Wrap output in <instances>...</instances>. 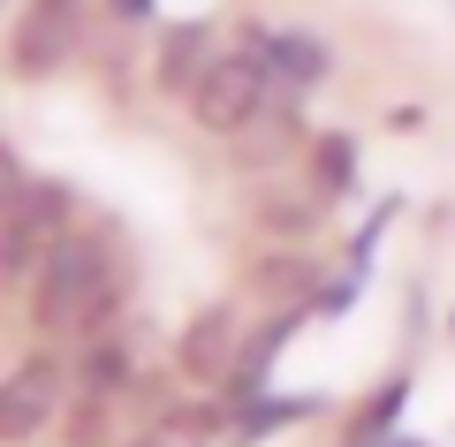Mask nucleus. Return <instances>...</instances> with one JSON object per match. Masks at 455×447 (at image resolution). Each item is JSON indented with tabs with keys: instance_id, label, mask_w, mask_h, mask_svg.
<instances>
[{
	"instance_id": "1",
	"label": "nucleus",
	"mask_w": 455,
	"mask_h": 447,
	"mask_svg": "<svg viewBox=\"0 0 455 447\" xmlns=\"http://www.w3.org/2000/svg\"><path fill=\"white\" fill-rule=\"evenodd\" d=\"M122 288H130V273L114 266V251L99 235H53L31 281V319L38 334H99L122 304Z\"/></svg>"
},
{
	"instance_id": "2",
	"label": "nucleus",
	"mask_w": 455,
	"mask_h": 447,
	"mask_svg": "<svg viewBox=\"0 0 455 447\" xmlns=\"http://www.w3.org/2000/svg\"><path fill=\"white\" fill-rule=\"evenodd\" d=\"M266 99H274L266 61H259V53H243V46H220V53H212V68L197 76V92L182 99V114H190L205 137H235Z\"/></svg>"
},
{
	"instance_id": "3",
	"label": "nucleus",
	"mask_w": 455,
	"mask_h": 447,
	"mask_svg": "<svg viewBox=\"0 0 455 447\" xmlns=\"http://www.w3.org/2000/svg\"><path fill=\"white\" fill-rule=\"evenodd\" d=\"M235 46L259 53L266 76H274V92H296V99H311L326 76H334V38L311 31V23H243Z\"/></svg>"
},
{
	"instance_id": "4",
	"label": "nucleus",
	"mask_w": 455,
	"mask_h": 447,
	"mask_svg": "<svg viewBox=\"0 0 455 447\" xmlns=\"http://www.w3.org/2000/svg\"><path fill=\"white\" fill-rule=\"evenodd\" d=\"M311 137H319V129L304 122V99L274 92L235 137H228V167H235V175H281V167H304V144Z\"/></svg>"
},
{
	"instance_id": "5",
	"label": "nucleus",
	"mask_w": 455,
	"mask_h": 447,
	"mask_svg": "<svg viewBox=\"0 0 455 447\" xmlns=\"http://www.w3.org/2000/svg\"><path fill=\"white\" fill-rule=\"evenodd\" d=\"M84 53V0H23V23L8 38V68L31 84L61 76L68 61Z\"/></svg>"
},
{
	"instance_id": "6",
	"label": "nucleus",
	"mask_w": 455,
	"mask_h": 447,
	"mask_svg": "<svg viewBox=\"0 0 455 447\" xmlns=\"http://www.w3.org/2000/svg\"><path fill=\"white\" fill-rule=\"evenodd\" d=\"M243 334H251V326L235 319V304L190 311V326H182V341H175V371L190 387H212V395H220L228 371H235V356H243Z\"/></svg>"
},
{
	"instance_id": "7",
	"label": "nucleus",
	"mask_w": 455,
	"mask_h": 447,
	"mask_svg": "<svg viewBox=\"0 0 455 447\" xmlns=\"http://www.w3.org/2000/svg\"><path fill=\"white\" fill-rule=\"evenodd\" d=\"M61 387H68V371L53 356H23L0 379V440H38L53 425V410H61Z\"/></svg>"
},
{
	"instance_id": "8",
	"label": "nucleus",
	"mask_w": 455,
	"mask_h": 447,
	"mask_svg": "<svg viewBox=\"0 0 455 447\" xmlns=\"http://www.w3.org/2000/svg\"><path fill=\"white\" fill-rule=\"evenodd\" d=\"M304 190L326 197L334 212L364 190V144H357V129H319V137L304 144Z\"/></svg>"
},
{
	"instance_id": "9",
	"label": "nucleus",
	"mask_w": 455,
	"mask_h": 447,
	"mask_svg": "<svg viewBox=\"0 0 455 447\" xmlns=\"http://www.w3.org/2000/svg\"><path fill=\"white\" fill-rule=\"evenodd\" d=\"M410 395H418V364H395V371H379L372 387H364L349 410H341V432L349 440H387V432H403V410H410Z\"/></svg>"
},
{
	"instance_id": "10",
	"label": "nucleus",
	"mask_w": 455,
	"mask_h": 447,
	"mask_svg": "<svg viewBox=\"0 0 455 447\" xmlns=\"http://www.w3.org/2000/svg\"><path fill=\"white\" fill-rule=\"evenodd\" d=\"M319 410H326V395H281V387H266V395H251V402H228V432L243 447H259V440H274V432H289V425H311Z\"/></svg>"
},
{
	"instance_id": "11",
	"label": "nucleus",
	"mask_w": 455,
	"mask_h": 447,
	"mask_svg": "<svg viewBox=\"0 0 455 447\" xmlns=\"http://www.w3.org/2000/svg\"><path fill=\"white\" fill-rule=\"evenodd\" d=\"M212 23H175V31H160V61H152V84H160L167 99H190L197 76L212 68Z\"/></svg>"
},
{
	"instance_id": "12",
	"label": "nucleus",
	"mask_w": 455,
	"mask_h": 447,
	"mask_svg": "<svg viewBox=\"0 0 455 447\" xmlns=\"http://www.w3.org/2000/svg\"><path fill=\"white\" fill-rule=\"evenodd\" d=\"M326 197H311V190H266L259 197V235L266 243H319V227H326Z\"/></svg>"
},
{
	"instance_id": "13",
	"label": "nucleus",
	"mask_w": 455,
	"mask_h": 447,
	"mask_svg": "<svg viewBox=\"0 0 455 447\" xmlns=\"http://www.w3.org/2000/svg\"><path fill=\"white\" fill-rule=\"evenodd\" d=\"M68 212H76V197H68V182H31V190L16 197V212H8V220L0 227H16V235H61L68 227Z\"/></svg>"
},
{
	"instance_id": "14",
	"label": "nucleus",
	"mask_w": 455,
	"mask_h": 447,
	"mask_svg": "<svg viewBox=\"0 0 455 447\" xmlns=\"http://www.w3.org/2000/svg\"><path fill=\"white\" fill-rule=\"evenodd\" d=\"M76 379H84V395H114V387L130 379V341H122V334H92V341H84Z\"/></svg>"
},
{
	"instance_id": "15",
	"label": "nucleus",
	"mask_w": 455,
	"mask_h": 447,
	"mask_svg": "<svg viewBox=\"0 0 455 447\" xmlns=\"http://www.w3.org/2000/svg\"><path fill=\"white\" fill-rule=\"evenodd\" d=\"M68 447H107V395H84L68 417Z\"/></svg>"
},
{
	"instance_id": "16",
	"label": "nucleus",
	"mask_w": 455,
	"mask_h": 447,
	"mask_svg": "<svg viewBox=\"0 0 455 447\" xmlns=\"http://www.w3.org/2000/svg\"><path fill=\"white\" fill-rule=\"evenodd\" d=\"M23 190H31V175H23V152L0 137V220L16 212V197H23Z\"/></svg>"
},
{
	"instance_id": "17",
	"label": "nucleus",
	"mask_w": 455,
	"mask_h": 447,
	"mask_svg": "<svg viewBox=\"0 0 455 447\" xmlns=\"http://www.w3.org/2000/svg\"><path fill=\"white\" fill-rule=\"evenodd\" d=\"M107 8H114L122 23H152V0H107Z\"/></svg>"
},
{
	"instance_id": "18",
	"label": "nucleus",
	"mask_w": 455,
	"mask_h": 447,
	"mask_svg": "<svg viewBox=\"0 0 455 447\" xmlns=\"http://www.w3.org/2000/svg\"><path fill=\"white\" fill-rule=\"evenodd\" d=\"M387 447H440V440H425V432H387Z\"/></svg>"
},
{
	"instance_id": "19",
	"label": "nucleus",
	"mask_w": 455,
	"mask_h": 447,
	"mask_svg": "<svg viewBox=\"0 0 455 447\" xmlns=\"http://www.w3.org/2000/svg\"><path fill=\"white\" fill-rule=\"evenodd\" d=\"M334 447H387V440H349V432H341V440Z\"/></svg>"
},
{
	"instance_id": "20",
	"label": "nucleus",
	"mask_w": 455,
	"mask_h": 447,
	"mask_svg": "<svg viewBox=\"0 0 455 447\" xmlns=\"http://www.w3.org/2000/svg\"><path fill=\"white\" fill-rule=\"evenodd\" d=\"M448 341H455V304H448Z\"/></svg>"
},
{
	"instance_id": "21",
	"label": "nucleus",
	"mask_w": 455,
	"mask_h": 447,
	"mask_svg": "<svg viewBox=\"0 0 455 447\" xmlns=\"http://www.w3.org/2000/svg\"><path fill=\"white\" fill-rule=\"evenodd\" d=\"M130 447H167V440H130Z\"/></svg>"
}]
</instances>
